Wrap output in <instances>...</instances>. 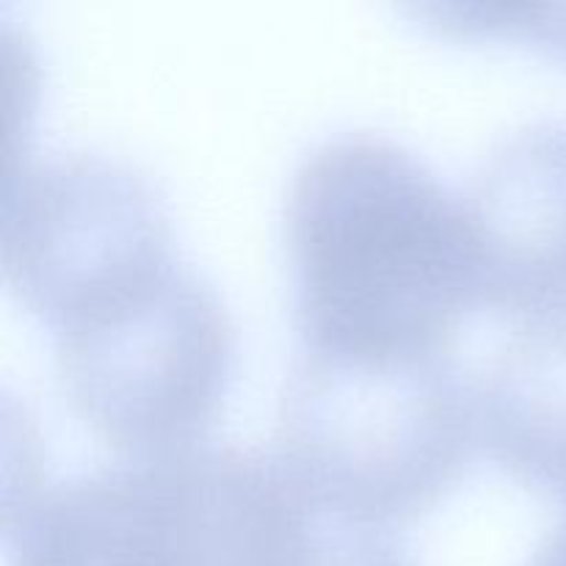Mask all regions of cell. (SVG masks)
I'll return each instance as SVG.
<instances>
[{"label": "cell", "instance_id": "1", "mask_svg": "<svg viewBox=\"0 0 566 566\" xmlns=\"http://www.w3.org/2000/svg\"><path fill=\"white\" fill-rule=\"evenodd\" d=\"M285 238L307 346H446L481 302L462 197L387 133L346 127L310 144L287 182Z\"/></svg>", "mask_w": 566, "mask_h": 566}, {"label": "cell", "instance_id": "2", "mask_svg": "<svg viewBox=\"0 0 566 566\" xmlns=\"http://www.w3.org/2000/svg\"><path fill=\"white\" fill-rule=\"evenodd\" d=\"M479 440L475 385L446 346L302 343L282 381L276 457L315 506L354 523L426 509Z\"/></svg>", "mask_w": 566, "mask_h": 566}, {"label": "cell", "instance_id": "3", "mask_svg": "<svg viewBox=\"0 0 566 566\" xmlns=\"http://www.w3.org/2000/svg\"><path fill=\"white\" fill-rule=\"evenodd\" d=\"M50 332L72 407L133 457L199 442L235 357L224 302L180 258L105 293Z\"/></svg>", "mask_w": 566, "mask_h": 566}, {"label": "cell", "instance_id": "4", "mask_svg": "<svg viewBox=\"0 0 566 566\" xmlns=\"http://www.w3.org/2000/svg\"><path fill=\"white\" fill-rule=\"evenodd\" d=\"M260 448L193 442L59 475L6 509L11 566H227Z\"/></svg>", "mask_w": 566, "mask_h": 566}, {"label": "cell", "instance_id": "5", "mask_svg": "<svg viewBox=\"0 0 566 566\" xmlns=\"http://www.w3.org/2000/svg\"><path fill=\"white\" fill-rule=\"evenodd\" d=\"M171 254L164 197L130 160L99 149H50L11 175L3 271L48 326Z\"/></svg>", "mask_w": 566, "mask_h": 566}, {"label": "cell", "instance_id": "6", "mask_svg": "<svg viewBox=\"0 0 566 566\" xmlns=\"http://www.w3.org/2000/svg\"><path fill=\"white\" fill-rule=\"evenodd\" d=\"M462 205L481 302L509 318L566 310V119L525 122L492 144Z\"/></svg>", "mask_w": 566, "mask_h": 566}, {"label": "cell", "instance_id": "7", "mask_svg": "<svg viewBox=\"0 0 566 566\" xmlns=\"http://www.w3.org/2000/svg\"><path fill=\"white\" fill-rule=\"evenodd\" d=\"M473 385L492 457L566 497V310L512 318Z\"/></svg>", "mask_w": 566, "mask_h": 566}, {"label": "cell", "instance_id": "8", "mask_svg": "<svg viewBox=\"0 0 566 566\" xmlns=\"http://www.w3.org/2000/svg\"><path fill=\"white\" fill-rule=\"evenodd\" d=\"M442 31L453 33H520L566 59V3L528 0H434L418 6Z\"/></svg>", "mask_w": 566, "mask_h": 566}, {"label": "cell", "instance_id": "9", "mask_svg": "<svg viewBox=\"0 0 566 566\" xmlns=\"http://www.w3.org/2000/svg\"><path fill=\"white\" fill-rule=\"evenodd\" d=\"M525 566H566V514L562 523L539 542Z\"/></svg>", "mask_w": 566, "mask_h": 566}]
</instances>
